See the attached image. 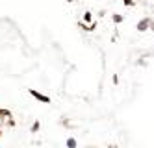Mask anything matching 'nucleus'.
<instances>
[{"label":"nucleus","instance_id":"nucleus-1","mask_svg":"<svg viewBox=\"0 0 154 148\" xmlns=\"http://www.w3.org/2000/svg\"><path fill=\"white\" fill-rule=\"evenodd\" d=\"M30 95H32V96H36V98H39V100H41V102H48V96H45V95H41V93H37V91H33V89L30 91Z\"/></svg>","mask_w":154,"mask_h":148},{"label":"nucleus","instance_id":"nucleus-2","mask_svg":"<svg viewBox=\"0 0 154 148\" xmlns=\"http://www.w3.org/2000/svg\"><path fill=\"white\" fill-rule=\"evenodd\" d=\"M149 24H150V20H149V19H145V20H141V22H139L137 28H139V30H147V26H149Z\"/></svg>","mask_w":154,"mask_h":148},{"label":"nucleus","instance_id":"nucleus-3","mask_svg":"<svg viewBox=\"0 0 154 148\" xmlns=\"http://www.w3.org/2000/svg\"><path fill=\"white\" fill-rule=\"evenodd\" d=\"M67 146H69V148H74V146H76V141H74V139H69V141H67Z\"/></svg>","mask_w":154,"mask_h":148}]
</instances>
